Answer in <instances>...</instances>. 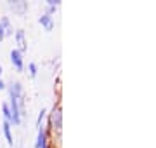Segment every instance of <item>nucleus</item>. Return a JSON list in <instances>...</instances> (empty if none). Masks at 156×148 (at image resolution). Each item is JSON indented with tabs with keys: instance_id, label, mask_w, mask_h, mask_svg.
<instances>
[{
	"instance_id": "obj_1",
	"label": "nucleus",
	"mask_w": 156,
	"mask_h": 148,
	"mask_svg": "<svg viewBox=\"0 0 156 148\" xmlns=\"http://www.w3.org/2000/svg\"><path fill=\"white\" fill-rule=\"evenodd\" d=\"M11 61H12V65L16 66L17 72H23V56L17 49H12L11 51Z\"/></svg>"
},
{
	"instance_id": "obj_2",
	"label": "nucleus",
	"mask_w": 156,
	"mask_h": 148,
	"mask_svg": "<svg viewBox=\"0 0 156 148\" xmlns=\"http://www.w3.org/2000/svg\"><path fill=\"white\" fill-rule=\"evenodd\" d=\"M16 40H17V46H19V52L26 51V39H24V30H17L16 31Z\"/></svg>"
},
{
	"instance_id": "obj_3",
	"label": "nucleus",
	"mask_w": 156,
	"mask_h": 148,
	"mask_svg": "<svg viewBox=\"0 0 156 148\" xmlns=\"http://www.w3.org/2000/svg\"><path fill=\"white\" fill-rule=\"evenodd\" d=\"M38 23L42 24V26H45V28H47V31H50V30L54 28L52 17H50L49 14H44V16H40V17H38Z\"/></svg>"
},
{
	"instance_id": "obj_4",
	"label": "nucleus",
	"mask_w": 156,
	"mask_h": 148,
	"mask_svg": "<svg viewBox=\"0 0 156 148\" xmlns=\"http://www.w3.org/2000/svg\"><path fill=\"white\" fill-rule=\"evenodd\" d=\"M50 122H52V125H56V129H61V110L59 108H54V112L50 115Z\"/></svg>"
},
{
	"instance_id": "obj_5",
	"label": "nucleus",
	"mask_w": 156,
	"mask_h": 148,
	"mask_svg": "<svg viewBox=\"0 0 156 148\" xmlns=\"http://www.w3.org/2000/svg\"><path fill=\"white\" fill-rule=\"evenodd\" d=\"M9 7H11L12 11L14 12H19V14H23V12L26 11V2H11V4H9Z\"/></svg>"
},
{
	"instance_id": "obj_6",
	"label": "nucleus",
	"mask_w": 156,
	"mask_h": 148,
	"mask_svg": "<svg viewBox=\"0 0 156 148\" xmlns=\"http://www.w3.org/2000/svg\"><path fill=\"white\" fill-rule=\"evenodd\" d=\"M4 134H5V138H7V143H9V145H12V134H11V122H9V120H5V122H4Z\"/></svg>"
},
{
	"instance_id": "obj_7",
	"label": "nucleus",
	"mask_w": 156,
	"mask_h": 148,
	"mask_svg": "<svg viewBox=\"0 0 156 148\" xmlns=\"http://www.w3.org/2000/svg\"><path fill=\"white\" fill-rule=\"evenodd\" d=\"M0 24H2V28H4L5 35H11V33H12V26H11L9 17H2V19H0Z\"/></svg>"
},
{
	"instance_id": "obj_8",
	"label": "nucleus",
	"mask_w": 156,
	"mask_h": 148,
	"mask_svg": "<svg viewBox=\"0 0 156 148\" xmlns=\"http://www.w3.org/2000/svg\"><path fill=\"white\" fill-rule=\"evenodd\" d=\"M47 6H49V12H47V14L50 16V14L59 7V2H56V0H49V2H47Z\"/></svg>"
},
{
	"instance_id": "obj_9",
	"label": "nucleus",
	"mask_w": 156,
	"mask_h": 148,
	"mask_svg": "<svg viewBox=\"0 0 156 148\" xmlns=\"http://www.w3.org/2000/svg\"><path fill=\"white\" fill-rule=\"evenodd\" d=\"M2 112H4V117H5V120H12L11 110H9V105H7V103H4V105H2Z\"/></svg>"
},
{
	"instance_id": "obj_10",
	"label": "nucleus",
	"mask_w": 156,
	"mask_h": 148,
	"mask_svg": "<svg viewBox=\"0 0 156 148\" xmlns=\"http://www.w3.org/2000/svg\"><path fill=\"white\" fill-rule=\"evenodd\" d=\"M44 117H45V110H42L38 115V119H37V127L38 129H42V120H44Z\"/></svg>"
},
{
	"instance_id": "obj_11",
	"label": "nucleus",
	"mask_w": 156,
	"mask_h": 148,
	"mask_svg": "<svg viewBox=\"0 0 156 148\" xmlns=\"http://www.w3.org/2000/svg\"><path fill=\"white\" fill-rule=\"evenodd\" d=\"M30 75L31 77H37V65L35 63H30Z\"/></svg>"
},
{
	"instance_id": "obj_12",
	"label": "nucleus",
	"mask_w": 156,
	"mask_h": 148,
	"mask_svg": "<svg viewBox=\"0 0 156 148\" xmlns=\"http://www.w3.org/2000/svg\"><path fill=\"white\" fill-rule=\"evenodd\" d=\"M5 84H4V80H2V66H0V89H4Z\"/></svg>"
}]
</instances>
